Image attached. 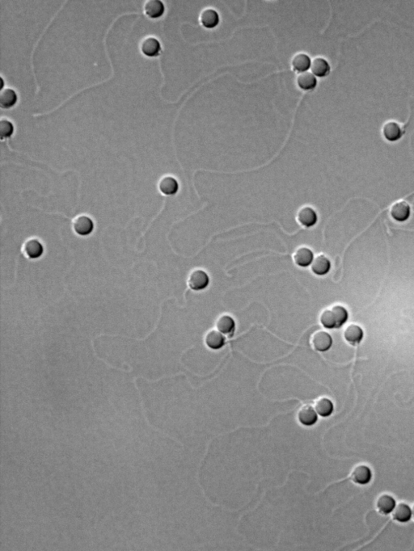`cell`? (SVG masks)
Masks as SVG:
<instances>
[{
  "mask_svg": "<svg viewBox=\"0 0 414 551\" xmlns=\"http://www.w3.org/2000/svg\"><path fill=\"white\" fill-rule=\"evenodd\" d=\"M73 228L79 235L88 236L94 230V222L88 216H79L74 221Z\"/></svg>",
  "mask_w": 414,
  "mask_h": 551,
  "instance_id": "4",
  "label": "cell"
},
{
  "mask_svg": "<svg viewBox=\"0 0 414 551\" xmlns=\"http://www.w3.org/2000/svg\"><path fill=\"white\" fill-rule=\"evenodd\" d=\"M201 22L206 29H214L219 23V17L216 11L206 9L201 15Z\"/></svg>",
  "mask_w": 414,
  "mask_h": 551,
  "instance_id": "24",
  "label": "cell"
},
{
  "mask_svg": "<svg viewBox=\"0 0 414 551\" xmlns=\"http://www.w3.org/2000/svg\"><path fill=\"white\" fill-rule=\"evenodd\" d=\"M210 283V278L206 272L203 270H195L190 275L188 285L193 290L199 291L206 289Z\"/></svg>",
  "mask_w": 414,
  "mask_h": 551,
  "instance_id": "2",
  "label": "cell"
},
{
  "mask_svg": "<svg viewBox=\"0 0 414 551\" xmlns=\"http://www.w3.org/2000/svg\"><path fill=\"white\" fill-rule=\"evenodd\" d=\"M159 189L164 195L173 196L179 190V183L173 177L165 176L159 181Z\"/></svg>",
  "mask_w": 414,
  "mask_h": 551,
  "instance_id": "15",
  "label": "cell"
},
{
  "mask_svg": "<svg viewBox=\"0 0 414 551\" xmlns=\"http://www.w3.org/2000/svg\"><path fill=\"white\" fill-rule=\"evenodd\" d=\"M393 518L400 523H407L411 520L412 516V509L406 504H400L393 511Z\"/></svg>",
  "mask_w": 414,
  "mask_h": 551,
  "instance_id": "25",
  "label": "cell"
},
{
  "mask_svg": "<svg viewBox=\"0 0 414 551\" xmlns=\"http://www.w3.org/2000/svg\"><path fill=\"white\" fill-rule=\"evenodd\" d=\"M298 419L300 423L306 426L314 424L317 420V415L314 407L309 404L302 406L299 410Z\"/></svg>",
  "mask_w": 414,
  "mask_h": 551,
  "instance_id": "11",
  "label": "cell"
},
{
  "mask_svg": "<svg viewBox=\"0 0 414 551\" xmlns=\"http://www.w3.org/2000/svg\"><path fill=\"white\" fill-rule=\"evenodd\" d=\"M344 338L351 345H358L363 341L364 332L363 328L357 324H350L345 328Z\"/></svg>",
  "mask_w": 414,
  "mask_h": 551,
  "instance_id": "6",
  "label": "cell"
},
{
  "mask_svg": "<svg viewBox=\"0 0 414 551\" xmlns=\"http://www.w3.org/2000/svg\"><path fill=\"white\" fill-rule=\"evenodd\" d=\"M14 133V126L10 120L3 119L0 121V137L1 139H9Z\"/></svg>",
  "mask_w": 414,
  "mask_h": 551,
  "instance_id": "28",
  "label": "cell"
},
{
  "mask_svg": "<svg viewBox=\"0 0 414 551\" xmlns=\"http://www.w3.org/2000/svg\"><path fill=\"white\" fill-rule=\"evenodd\" d=\"M18 100L17 92L11 88H6L0 93V107L4 109H9L17 104Z\"/></svg>",
  "mask_w": 414,
  "mask_h": 551,
  "instance_id": "19",
  "label": "cell"
},
{
  "mask_svg": "<svg viewBox=\"0 0 414 551\" xmlns=\"http://www.w3.org/2000/svg\"><path fill=\"white\" fill-rule=\"evenodd\" d=\"M320 320L323 327L327 328V329L337 328L336 320H335L334 316H333V312L331 309L325 310L320 315Z\"/></svg>",
  "mask_w": 414,
  "mask_h": 551,
  "instance_id": "27",
  "label": "cell"
},
{
  "mask_svg": "<svg viewBox=\"0 0 414 551\" xmlns=\"http://www.w3.org/2000/svg\"><path fill=\"white\" fill-rule=\"evenodd\" d=\"M24 252L29 259L36 260L42 256L44 253V247L37 238H31L25 242Z\"/></svg>",
  "mask_w": 414,
  "mask_h": 551,
  "instance_id": "8",
  "label": "cell"
},
{
  "mask_svg": "<svg viewBox=\"0 0 414 551\" xmlns=\"http://www.w3.org/2000/svg\"><path fill=\"white\" fill-rule=\"evenodd\" d=\"M1 80V88H0V89H1V91H3V90H4V84H5V81H4V79H3V78H1V80Z\"/></svg>",
  "mask_w": 414,
  "mask_h": 551,
  "instance_id": "29",
  "label": "cell"
},
{
  "mask_svg": "<svg viewBox=\"0 0 414 551\" xmlns=\"http://www.w3.org/2000/svg\"><path fill=\"white\" fill-rule=\"evenodd\" d=\"M333 402L326 397L319 398L315 402V410L321 416H329L333 413Z\"/></svg>",
  "mask_w": 414,
  "mask_h": 551,
  "instance_id": "21",
  "label": "cell"
},
{
  "mask_svg": "<svg viewBox=\"0 0 414 551\" xmlns=\"http://www.w3.org/2000/svg\"><path fill=\"white\" fill-rule=\"evenodd\" d=\"M144 13L151 19H158L165 12V7L159 0H149L144 5Z\"/></svg>",
  "mask_w": 414,
  "mask_h": 551,
  "instance_id": "9",
  "label": "cell"
},
{
  "mask_svg": "<svg viewBox=\"0 0 414 551\" xmlns=\"http://www.w3.org/2000/svg\"><path fill=\"white\" fill-rule=\"evenodd\" d=\"M330 70V65L329 63L323 57H316L313 60L311 65L312 73L317 77H325L329 75Z\"/></svg>",
  "mask_w": 414,
  "mask_h": 551,
  "instance_id": "18",
  "label": "cell"
},
{
  "mask_svg": "<svg viewBox=\"0 0 414 551\" xmlns=\"http://www.w3.org/2000/svg\"><path fill=\"white\" fill-rule=\"evenodd\" d=\"M330 269V261L324 255H320L312 261V270L316 275L325 276L327 273H329Z\"/></svg>",
  "mask_w": 414,
  "mask_h": 551,
  "instance_id": "12",
  "label": "cell"
},
{
  "mask_svg": "<svg viewBox=\"0 0 414 551\" xmlns=\"http://www.w3.org/2000/svg\"><path fill=\"white\" fill-rule=\"evenodd\" d=\"M310 343L313 349L319 352H326L333 345V338L325 331H317L312 334Z\"/></svg>",
  "mask_w": 414,
  "mask_h": 551,
  "instance_id": "1",
  "label": "cell"
},
{
  "mask_svg": "<svg viewBox=\"0 0 414 551\" xmlns=\"http://www.w3.org/2000/svg\"><path fill=\"white\" fill-rule=\"evenodd\" d=\"M141 50L147 57H157L161 51V45L155 37H147L142 43Z\"/></svg>",
  "mask_w": 414,
  "mask_h": 551,
  "instance_id": "10",
  "label": "cell"
},
{
  "mask_svg": "<svg viewBox=\"0 0 414 551\" xmlns=\"http://www.w3.org/2000/svg\"><path fill=\"white\" fill-rule=\"evenodd\" d=\"M205 342L209 348L217 350L223 347L225 344V338L218 330H210L206 335Z\"/></svg>",
  "mask_w": 414,
  "mask_h": 551,
  "instance_id": "16",
  "label": "cell"
},
{
  "mask_svg": "<svg viewBox=\"0 0 414 551\" xmlns=\"http://www.w3.org/2000/svg\"><path fill=\"white\" fill-rule=\"evenodd\" d=\"M412 516H413V517H414V506H413V508H412Z\"/></svg>",
  "mask_w": 414,
  "mask_h": 551,
  "instance_id": "30",
  "label": "cell"
},
{
  "mask_svg": "<svg viewBox=\"0 0 414 551\" xmlns=\"http://www.w3.org/2000/svg\"><path fill=\"white\" fill-rule=\"evenodd\" d=\"M216 328L221 333L231 336L233 332H235V320H233L232 317L227 315L221 316L217 320Z\"/></svg>",
  "mask_w": 414,
  "mask_h": 551,
  "instance_id": "17",
  "label": "cell"
},
{
  "mask_svg": "<svg viewBox=\"0 0 414 551\" xmlns=\"http://www.w3.org/2000/svg\"><path fill=\"white\" fill-rule=\"evenodd\" d=\"M331 310L333 312L335 320H336L337 328H341L342 326L345 325L349 320V312L346 308H344L343 305H336Z\"/></svg>",
  "mask_w": 414,
  "mask_h": 551,
  "instance_id": "26",
  "label": "cell"
},
{
  "mask_svg": "<svg viewBox=\"0 0 414 551\" xmlns=\"http://www.w3.org/2000/svg\"><path fill=\"white\" fill-rule=\"evenodd\" d=\"M396 502L395 499L389 495H383L377 501V509L382 514L388 515L396 509Z\"/></svg>",
  "mask_w": 414,
  "mask_h": 551,
  "instance_id": "20",
  "label": "cell"
},
{
  "mask_svg": "<svg viewBox=\"0 0 414 551\" xmlns=\"http://www.w3.org/2000/svg\"><path fill=\"white\" fill-rule=\"evenodd\" d=\"M351 478L359 485H367L372 481V472L368 466L360 465L353 470Z\"/></svg>",
  "mask_w": 414,
  "mask_h": 551,
  "instance_id": "7",
  "label": "cell"
},
{
  "mask_svg": "<svg viewBox=\"0 0 414 551\" xmlns=\"http://www.w3.org/2000/svg\"><path fill=\"white\" fill-rule=\"evenodd\" d=\"M390 214L396 222H405L409 218L411 209L407 202L404 201H398L390 208Z\"/></svg>",
  "mask_w": 414,
  "mask_h": 551,
  "instance_id": "3",
  "label": "cell"
},
{
  "mask_svg": "<svg viewBox=\"0 0 414 551\" xmlns=\"http://www.w3.org/2000/svg\"><path fill=\"white\" fill-rule=\"evenodd\" d=\"M312 61L310 57L305 53H299L295 55L292 60V67L295 72L300 73L306 72L309 68H311Z\"/></svg>",
  "mask_w": 414,
  "mask_h": 551,
  "instance_id": "22",
  "label": "cell"
},
{
  "mask_svg": "<svg viewBox=\"0 0 414 551\" xmlns=\"http://www.w3.org/2000/svg\"><path fill=\"white\" fill-rule=\"evenodd\" d=\"M298 220L300 224L305 227H312L316 225L318 221L317 214L313 209L310 207H305L300 210L298 214Z\"/></svg>",
  "mask_w": 414,
  "mask_h": 551,
  "instance_id": "13",
  "label": "cell"
},
{
  "mask_svg": "<svg viewBox=\"0 0 414 551\" xmlns=\"http://www.w3.org/2000/svg\"><path fill=\"white\" fill-rule=\"evenodd\" d=\"M314 260V254L312 251L308 248H300L296 251L294 255V261L296 265L300 267H308L312 265Z\"/></svg>",
  "mask_w": 414,
  "mask_h": 551,
  "instance_id": "14",
  "label": "cell"
},
{
  "mask_svg": "<svg viewBox=\"0 0 414 551\" xmlns=\"http://www.w3.org/2000/svg\"><path fill=\"white\" fill-rule=\"evenodd\" d=\"M297 83H298L299 87L305 91L313 90L317 85L316 76L308 72L300 74L297 79Z\"/></svg>",
  "mask_w": 414,
  "mask_h": 551,
  "instance_id": "23",
  "label": "cell"
},
{
  "mask_svg": "<svg viewBox=\"0 0 414 551\" xmlns=\"http://www.w3.org/2000/svg\"><path fill=\"white\" fill-rule=\"evenodd\" d=\"M382 133L386 140L389 142H396L400 140L403 136V131L400 125L395 120H388L385 122L382 128Z\"/></svg>",
  "mask_w": 414,
  "mask_h": 551,
  "instance_id": "5",
  "label": "cell"
}]
</instances>
